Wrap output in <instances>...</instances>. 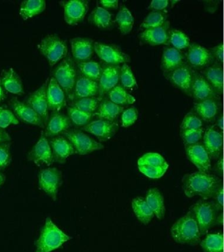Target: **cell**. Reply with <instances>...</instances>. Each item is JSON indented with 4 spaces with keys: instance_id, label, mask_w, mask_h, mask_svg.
<instances>
[{
    "instance_id": "cell-1",
    "label": "cell",
    "mask_w": 224,
    "mask_h": 252,
    "mask_svg": "<svg viewBox=\"0 0 224 252\" xmlns=\"http://www.w3.org/2000/svg\"><path fill=\"white\" fill-rule=\"evenodd\" d=\"M222 184L219 177L199 171L185 175L182 179L183 190L188 198L198 196L208 200Z\"/></svg>"
},
{
    "instance_id": "cell-2",
    "label": "cell",
    "mask_w": 224,
    "mask_h": 252,
    "mask_svg": "<svg viewBox=\"0 0 224 252\" xmlns=\"http://www.w3.org/2000/svg\"><path fill=\"white\" fill-rule=\"evenodd\" d=\"M171 236L177 243L196 245L201 241V233L193 213L190 210L174 222Z\"/></svg>"
},
{
    "instance_id": "cell-3",
    "label": "cell",
    "mask_w": 224,
    "mask_h": 252,
    "mask_svg": "<svg viewBox=\"0 0 224 252\" xmlns=\"http://www.w3.org/2000/svg\"><path fill=\"white\" fill-rule=\"evenodd\" d=\"M71 239V236L64 233L53 222L52 219L48 218L35 243V252H52Z\"/></svg>"
},
{
    "instance_id": "cell-4",
    "label": "cell",
    "mask_w": 224,
    "mask_h": 252,
    "mask_svg": "<svg viewBox=\"0 0 224 252\" xmlns=\"http://www.w3.org/2000/svg\"><path fill=\"white\" fill-rule=\"evenodd\" d=\"M78 71L76 63L71 55L68 54L54 66L52 77L56 80L65 94L67 100L71 102L74 86L77 79Z\"/></svg>"
},
{
    "instance_id": "cell-5",
    "label": "cell",
    "mask_w": 224,
    "mask_h": 252,
    "mask_svg": "<svg viewBox=\"0 0 224 252\" xmlns=\"http://www.w3.org/2000/svg\"><path fill=\"white\" fill-rule=\"evenodd\" d=\"M38 49L50 67L56 66L68 55L67 42L57 33H50L43 37Z\"/></svg>"
},
{
    "instance_id": "cell-6",
    "label": "cell",
    "mask_w": 224,
    "mask_h": 252,
    "mask_svg": "<svg viewBox=\"0 0 224 252\" xmlns=\"http://www.w3.org/2000/svg\"><path fill=\"white\" fill-rule=\"evenodd\" d=\"M190 210L195 217L202 236L207 234L208 230L216 226V218L221 212L212 201L203 199L194 203Z\"/></svg>"
},
{
    "instance_id": "cell-7",
    "label": "cell",
    "mask_w": 224,
    "mask_h": 252,
    "mask_svg": "<svg viewBox=\"0 0 224 252\" xmlns=\"http://www.w3.org/2000/svg\"><path fill=\"white\" fill-rule=\"evenodd\" d=\"M73 146L75 154L87 155L104 149V145L90 137L81 129H70L64 133Z\"/></svg>"
},
{
    "instance_id": "cell-8",
    "label": "cell",
    "mask_w": 224,
    "mask_h": 252,
    "mask_svg": "<svg viewBox=\"0 0 224 252\" xmlns=\"http://www.w3.org/2000/svg\"><path fill=\"white\" fill-rule=\"evenodd\" d=\"M94 53L105 64L121 65L131 61L130 56L115 45L95 41Z\"/></svg>"
},
{
    "instance_id": "cell-9",
    "label": "cell",
    "mask_w": 224,
    "mask_h": 252,
    "mask_svg": "<svg viewBox=\"0 0 224 252\" xmlns=\"http://www.w3.org/2000/svg\"><path fill=\"white\" fill-rule=\"evenodd\" d=\"M62 184V173L56 167L43 169L38 175V186L53 200L58 198L59 189Z\"/></svg>"
},
{
    "instance_id": "cell-10",
    "label": "cell",
    "mask_w": 224,
    "mask_h": 252,
    "mask_svg": "<svg viewBox=\"0 0 224 252\" xmlns=\"http://www.w3.org/2000/svg\"><path fill=\"white\" fill-rule=\"evenodd\" d=\"M59 3L64 9V21L70 26L81 23L89 9V1L86 0L61 1Z\"/></svg>"
},
{
    "instance_id": "cell-11",
    "label": "cell",
    "mask_w": 224,
    "mask_h": 252,
    "mask_svg": "<svg viewBox=\"0 0 224 252\" xmlns=\"http://www.w3.org/2000/svg\"><path fill=\"white\" fill-rule=\"evenodd\" d=\"M27 159L38 166H50L54 162L52 150L48 138L44 132H41L40 137L27 155Z\"/></svg>"
},
{
    "instance_id": "cell-12",
    "label": "cell",
    "mask_w": 224,
    "mask_h": 252,
    "mask_svg": "<svg viewBox=\"0 0 224 252\" xmlns=\"http://www.w3.org/2000/svg\"><path fill=\"white\" fill-rule=\"evenodd\" d=\"M188 49L186 60L193 70H203L214 63L209 49L196 43H191Z\"/></svg>"
},
{
    "instance_id": "cell-13",
    "label": "cell",
    "mask_w": 224,
    "mask_h": 252,
    "mask_svg": "<svg viewBox=\"0 0 224 252\" xmlns=\"http://www.w3.org/2000/svg\"><path fill=\"white\" fill-rule=\"evenodd\" d=\"M48 80L49 79H47L46 82L40 88L31 93L24 100L25 103L28 104L40 116L45 126L50 116L46 97V89Z\"/></svg>"
},
{
    "instance_id": "cell-14",
    "label": "cell",
    "mask_w": 224,
    "mask_h": 252,
    "mask_svg": "<svg viewBox=\"0 0 224 252\" xmlns=\"http://www.w3.org/2000/svg\"><path fill=\"white\" fill-rule=\"evenodd\" d=\"M9 106L19 121L41 128L45 127L40 116L28 104L25 103V101H21L16 96H14L9 100Z\"/></svg>"
},
{
    "instance_id": "cell-15",
    "label": "cell",
    "mask_w": 224,
    "mask_h": 252,
    "mask_svg": "<svg viewBox=\"0 0 224 252\" xmlns=\"http://www.w3.org/2000/svg\"><path fill=\"white\" fill-rule=\"evenodd\" d=\"M119 128L117 122L96 119L92 120L87 125L81 127V130L96 136L99 141H107L114 137Z\"/></svg>"
},
{
    "instance_id": "cell-16",
    "label": "cell",
    "mask_w": 224,
    "mask_h": 252,
    "mask_svg": "<svg viewBox=\"0 0 224 252\" xmlns=\"http://www.w3.org/2000/svg\"><path fill=\"white\" fill-rule=\"evenodd\" d=\"M166 78L173 86L182 91L187 95L192 96L193 69L191 68L188 63L166 74Z\"/></svg>"
},
{
    "instance_id": "cell-17",
    "label": "cell",
    "mask_w": 224,
    "mask_h": 252,
    "mask_svg": "<svg viewBox=\"0 0 224 252\" xmlns=\"http://www.w3.org/2000/svg\"><path fill=\"white\" fill-rule=\"evenodd\" d=\"M120 70L121 65H104L101 76L98 81V98L100 100L103 99L104 96L107 94L112 89L119 84Z\"/></svg>"
},
{
    "instance_id": "cell-18",
    "label": "cell",
    "mask_w": 224,
    "mask_h": 252,
    "mask_svg": "<svg viewBox=\"0 0 224 252\" xmlns=\"http://www.w3.org/2000/svg\"><path fill=\"white\" fill-rule=\"evenodd\" d=\"M203 144L210 159H218L223 153V133L215 126H210L204 132Z\"/></svg>"
},
{
    "instance_id": "cell-19",
    "label": "cell",
    "mask_w": 224,
    "mask_h": 252,
    "mask_svg": "<svg viewBox=\"0 0 224 252\" xmlns=\"http://www.w3.org/2000/svg\"><path fill=\"white\" fill-rule=\"evenodd\" d=\"M187 158L199 171L209 173L212 169L211 159L202 143L185 147Z\"/></svg>"
},
{
    "instance_id": "cell-20",
    "label": "cell",
    "mask_w": 224,
    "mask_h": 252,
    "mask_svg": "<svg viewBox=\"0 0 224 252\" xmlns=\"http://www.w3.org/2000/svg\"><path fill=\"white\" fill-rule=\"evenodd\" d=\"M94 41L87 37H75L70 39L72 57L76 63L90 61L94 53Z\"/></svg>"
},
{
    "instance_id": "cell-21",
    "label": "cell",
    "mask_w": 224,
    "mask_h": 252,
    "mask_svg": "<svg viewBox=\"0 0 224 252\" xmlns=\"http://www.w3.org/2000/svg\"><path fill=\"white\" fill-rule=\"evenodd\" d=\"M46 97L48 109L52 112H62L67 104V98L64 91L52 77L48 80Z\"/></svg>"
},
{
    "instance_id": "cell-22",
    "label": "cell",
    "mask_w": 224,
    "mask_h": 252,
    "mask_svg": "<svg viewBox=\"0 0 224 252\" xmlns=\"http://www.w3.org/2000/svg\"><path fill=\"white\" fill-rule=\"evenodd\" d=\"M72 126L67 115L62 112H52L45 126L44 134L48 139L62 135L70 129Z\"/></svg>"
},
{
    "instance_id": "cell-23",
    "label": "cell",
    "mask_w": 224,
    "mask_h": 252,
    "mask_svg": "<svg viewBox=\"0 0 224 252\" xmlns=\"http://www.w3.org/2000/svg\"><path fill=\"white\" fill-rule=\"evenodd\" d=\"M54 162L64 163L70 156L75 154L73 146L64 135L49 138Z\"/></svg>"
},
{
    "instance_id": "cell-24",
    "label": "cell",
    "mask_w": 224,
    "mask_h": 252,
    "mask_svg": "<svg viewBox=\"0 0 224 252\" xmlns=\"http://www.w3.org/2000/svg\"><path fill=\"white\" fill-rule=\"evenodd\" d=\"M170 30V21L154 29L145 30L139 34V38L145 44L155 45H168L169 32Z\"/></svg>"
},
{
    "instance_id": "cell-25",
    "label": "cell",
    "mask_w": 224,
    "mask_h": 252,
    "mask_svg": "<svg viewBox=\"0 0 224 252\" xmlns=\"http://www.w3.org/2000/svg\"><path fill=\"white\" fill-rule=\"evenodd\" d=\"M192 96L194 101L208 99V98H218L213 88L198 70H193V78L192 86Z\"/></svg>"
},
{
    "instance_id": "cell-26",
    "label": "cell",
    "mask_w": 224,
    "mask_h": 252,
    "mask_svg": "<svg viewBox=\"0 0 224 252\" xmlns=\"http://www.w3.org/2000/svg\"><path fill=\"white\" fill-rule=\"evenodd\" d=\"M0 84L5 92L23 95L25 94L24 84L21 77L13 68L4 69L0 74Z\"/></svg>"
},
{
    "instance_id": "cell-27",
    "label": "cell",
    "mask_w": 224,
    "mask_h": 252,
    "mask_svg": "<svg viewBox=\"0 0 224 252\" xmlns=\"http://www.w3.org/2000/svg\"><path fill=\"white\" fill-rule=\"evenodd\" d=\"M186 57L182 51L174 47L167 46L163 51L160 68L165 75L186 64Z\"/></svg>"
},
{
    "instance_id": "cell-28",
    "label": "cell",
    "mask_w": 224,
    "mask_h": 252,
    "mask_svg": "<svg viewBox=\"0 0 224 252\" xmlns=\"http://www.w3.org/2000/svg\"><path fill=\"white\" fill-rule=\"evenodd\" d=\"M218 98H208L200 101L194 102L193 110L202 122H212L215 120L220 110Z\"/></svg>"
},
{
    "instance_id": "cell-29",
    "label": "cell",
    "mask_w": 224,
    "mask_h": 252,
    "mask_svg": "<svg viewBox=\"0 0 224 252\" xmlns=\"http://www.w3.org/2000/svg\"><path fill=\"white\" fill-rule=\"evenodd\" d=\"M98 94H99L98 82L86 78L78 72L75 86H74L72 100L82 98L94 97V96H98Z\"/></svg>"
},
{
    "instance_id": "cell-30",
    "label": "cell",
    "mask_w": 224,
    "mask_h": 252,
    "mask_svg": "<svg viewBox=\"0 0 224 252\" xmlns=\"http://www.w3.org/2000/svg\"><path fill=\"white\" fill-rule=\"evenodd\" d=\"M201 74L213 88L217 96L222 95L224 90L223 65L214 63L204 68Z\"/></svg>"
},
{
    "instance_id": "cell-31",
    "label": "cell",
    "mask_w": 224,
    "mask_h": 252,
    "mask_svg": "<svg viewBox=\"0 0 224 252\" xmlns=\"http://www.w3.org/2000/svg\"><path fill=\"white\" fill-rule=\"evenodd\" d=\"M125 110V107L117 105L108 98L100 100L97 111L94 114V117L97 119L116 122L120 114Z\"/></svg>"
},
{
    "instance_id": "cell-32",
    "label": "cell",
    "mask_w": 224,
    "mask_h": 252,
    "mask_svg": "<svg viewBox=\"0 0 224 252\" xmlns=\"http://www.w3.org/2000/svg\"><path fill=\"white\" fill-rule=\"evenodd\" d=\"M145 198L154 216L159 220H163L166 215V207L162 193L158 189H150Z\"/></svg>"
},
{
    "instance_id": "cell-33",
    "label": "cell",
    "mask_w": 224,
    "mask_h": 252,
    "mask_svg": "<svg viewBox=\"0 0 224 252\" xmlns=\"http://www.w3.org/2000/svg\"><path fill=\"white\" fill-rule=\"evenodd\" d=\"M88 22L101 30L111 29L113 26V15L101 6H97L88 16Z\"/></svg>"
},
{
    "instance_id": "cell-34",
    "label": "cell",
    "mask_w": 224,
    "mask_h": 252,
    "mask_svg": "<svg viewBox=\"0 0 224 252\" xmlns=\"http://www.w3.org/2000/svg\"><path fill=\"white\" fill-rule=\"evenodd\" d=\"M46 9L45 0H25L21 2L19 15L25 21L40 15Z\"/></svg>"
},
{
    "instance_id": "cell-35",
    "label": "cell",
    "mask_w": 224,
    "mask_h": 252,
    "mask_svg": "<svg viewBox=\"0 0 224 252\" xmlns=\"http://www.w3.org/2000/svg\"><path fill=\"white\" fill-rule=\"evenodd\" d=\"M115 23L123 35L129 34L132 31L134 18L130 10L123 4L120 6L119 11L116 15Z\"/></svg>"
},
{
    "instance_id": "cell-36",
    "label": "cell",
    "mask_w": 224,
    "mask_h": 252,
    "mask_svg": "<svg viewBox=\"0 0 224 252\" xmlns=\"http://www.w3.org/2000/svg\"><path fill=\"white\" fill-rule=\"evenodd\" d=\"M131 207L137 220L144 224H148L155 216L143 197H136L131 202Z\"/></svg>"
},
{
    "instance_id": "cell-37",
    "label": "cell",
    "mask_w": 224,
    "mask_h": 252,
    "mask_svg": "<svg viewBox=\"0 0 224 252\" xmlns=\"http://www.w3.org/2000/svg\"><path fill=\"white\" fill-rule=\"evenodd\" d=\"M78 72L90 80L98 82L101 76L103 66L94 61L76 63Z\"/></svg>"
},
{
    "instance_id": "cell-38",
    "label": "cell",
    "mask_w": 224,
    "mask_h": 252,
    "mask_svg": "<svg viewBox=\"0 0 224 252\" xmlns=\"http://www.w3.org/2000/svg\"><path fill=\"white\" fill-rule=\"evenodd\" d=\"M108 99L117 104V105L124 106L133 104L136 99L134 96L129 94L125 88H123L121 85L112 89L107 94Z\"/></svg>"
},
{
    "instance_id": "cell-39",
    "label": "cell",
    "mask_w": 224,
    "mask_h": 252,
    "mask_svg": "<svg viewBox=\"0 0 224 252\" xmlns=\"http://www.w3.org/2000/svg\"><path fill=\"white\" fill-rule=\"evenodd\" d=\"M203 252H224V236L222 232L208 234L200 242Z\"/></svg>"
},
{
    "instance_id": "cell-40",
    "label": "cell",
    "mask_w": 224,
    "mask_h": 252,
    "mask_svg": "<svg viewBox=\"0 0 224 252\" xmlns=\"http://www.w3.org/2000/svg\"><path fill=\"white\" fill-rule=\"evenodd\" d=\"M168 14L166 11H152L146 16L140 26L143 31L154 29L164 25L168 20Z\"/></svg>"
},
{
    "instance_id": "cell-41",
    "label": "cell",
    "mask_w": 224,
    "mask_h": 252,
    "mask_svg": "<svg viewBox=\"0 0 224 252\" xmlns=\"http://www.w3.org/2000/svg\"><path fill=\"white\" fill-rule=\"evenodd\" d=\"M66 110H67L66 115L71 122L72 125L75 126L76 127H84L89 124L94 118V114L87 113L72 106H67Z\"/></svg>"
},
{
    "instance_id": "cell-42",
    "label": "cell",
    "mask_w": 224,
    "mask_h": 252,
    "mask_svg": "<svg viewBox=\"0 0 224 252\" xmlns=\"http://www.w3.org/2000/svg\"><path fill=\"white\" fill-rule=\"evenodd\" d=\"M190 43V37L184 32L178 29L170 30L168 45L182 51L188 49Z\"/></svg>"
},
{
    "instance_id": "cell-43",
    "label": "cell",
    "mask_w": 224,
    "mask_h": 252,
    "mask_svg": "<svg viewBox=\"0 0 224 252\" xmlns=\"http://www.w3.org/2000/svg\"><path fill=\"white\" fill-rule=\"evenodd\" d=\"M120 83V85L126 90H132L137 88V82L135 75L131 67L127 63L121 66Z\"/></svg>"
},
{
    "instance_id": "cell-44",
    "label": "cell",
    "mask_w": 224,
    "mask_h": 252,
    "mask_svg": "<svg viewBox=\"0 0 224 252\" xmlns=\"http://www.w3.org/2000/svg\"><path fill=\"white\" fill-rule=\"evenodd\" d=\"M100 100H101L97 96L82 98L72 100V102H70L68 106H72L87 113L94 114L97 111Z\"/></svg>"
},
{
    "instance_id": "cell-45",
    "label": "cell",
    "mask_w": 224,
    "mask_h": 252,
    "mask_svg": "<svg viewBox=\"0 0 224 252\" xmlns=\"http://www.w3.org/2000/svg\"><path fill=\"white\" fill-rule=\"evenodd\" d=\"M203 127V122L200 119L195 112H188L184 116L180 125V131L185 130L198 129Z\"/></svg>"
},
{
    "instance_id": "cell-46",
    "label": "cell",
    "mask_w": 224,
    "mask_h": 252,
    "mask_svg": "<svg viewBox=\"0 0 224 252\" xmlns=\"http://www.w3.org/2000/svg\"><path fill=\"white\" fill-rule=\"evenodd\" d=\"M164 158L157 153H147L139 158L137 161L138 165H150V166H162L167 164Z\"/></svg>"
},
{
    "instance_id": "cell-47",
    "label": "cell",
    "mask_w": 224,
    "mask_h": 252,
    "mask_svg": "<svg viewBox=\"0 0 224 252\" xmlns=\"http://www.w3.org/2000/svg\"><path fill=\"white\" fill-rule=\"evenodd\" d=\"M204 132L203 127L198 129L185 130L181 131V137L184 142L185 147L199 143L203 137Z\"/></svg>"
},
{
    "instance_id": "cell-48",
    "label": "cell",
    "mask_w": 224,
    "mask_h": 252,
    "mask_svg": "<svg viewBox=\"0 0 224 252\" xmlns=\"http://www.w3.org/2000/svg\"><path fill=\"white\" fill-rule=\"evenodd\" d=\"M169 167L168 163L162 166H150V165H138L139 171L150 179H160L166 173Z\"/></svg>"
},
{
    "instance_id": "cell-49",
    "label": "cell",
    "mask_w": 224,
    "mask_h": 252,
    "mask_svg": "<svg viewBox=\"0 0 224 252\" xmlns=\"http://www.w3.org/2000/svg\"><path fill=\"white\" fill-rule=\"evenodd\" d=\"M19 121L10 108L0 106V128L6 129L11 125H18Z\"/></svg>"
},
{
    "instance_id": "cell-50",
    "label": "cell",
    "mask_w": 224,
    "mask_h": 252,
    "mask_svg": "<svg viewBox=\"0 0 224 252\" xmlns=\"http://www.w3.org/2000/svg\"><path fill=\"white\" fill-rule=\"evenodd\" d=\"M138 116V110L134 106L124 110L121 115L122 127L126 128L130 127L136 122Z\"/></svg>"
},
{
    "instance_id": "cell-51",
    "label": "cell",
    "mask_w": 224,
    "mask_h": 252,
    "mask_svg": "<svg viewBox=\"0 0 224 252\" xmlns=\"http://www.w3.org/2000/svg\"><path fill=\"white\" fill-rule=\"evenodd\" d=\"M11 147V142L0 144V170L8 167L12 161Z\"/></svg>"
},
{
    "instance_id": "cell-52",
    "label": "cell",
    "mask_w": 224,
    "mask_h": 252,
    "mask_svg": "<svg viewBox=\"0 0 224 252\" xmlns=\"http://www.w3.org/2000/svg\"><path fill=\"white\" fill-rule=\"evenodd\" d=\"M212 56L213 57L214 63H218L223 65L224 63V44L223 43H220L209 49Z\"/></svg>"
},
{
    "instance_id": "cell-53",
    "label": "cell",
    "mask_w": 224,
    "mask_h": 252,
    "mask_svg": "<svg viewBox=\"0 0 224 252\" xmlns=\"http://www.w3.org/2000/svg\"><path fill=\"white\" fill-rule=\"evenodd\" d=\"M212 202L216 204V206L219 209L220 212H223L224 208V186L223 183L219 187L217 190L214 192L213 196L212 198Z\"/></svg>"
},
{
    "instance_id": "cell-54",
    "label": "cell",
    "mask_w": 224,
    "mask_h": 252,
    "mask_svg": "<svg viewBox=\"0 0 224 252\" xmlns=\"http://www.w3.org/2000/svg\"><path fill=\"white\" fill-rule=\"evenodd\" d=\"M170 1L168 0H153L149 6L152 11H164L168 7Z\"/></svg>"
},
{
    "instance_id": "cell-55",
    "label": "cell",
    "mask_w": 224,
    "mask_h": 252,
    "mask_svg": "<svg viewBox=\"0 0 224 252\" xmlns=\"http://www.w3.org/2000/svg\"><path fill=\"white\" fill-rule=\"evenodd\" d=\"M100 6L105 9H117L119 7V1L118 0H102L99 1Z\"/></svg>"
},
{
    "instance_id": "cell-56",
    "label": "cell",
    "mask_w": 224,
    "mask_h": 252,
    "mask_svg": "<svg viewBox=\"0 0 224 252\" xmlns=\"http://www.w3.org/2000/svg\"><path fill=\"white\" fill-rule=\"evenodd\" d=\"M214 170H215L216 172L217 173L218 175L222 177L224 171L223 155L218 159L217 163H216L215 167H214Z\"/></svg>"
},
{
    "instance_id": "cell-57",
    "label": "cell",
    "mask_w": 224,
    "mask_h": 252,
    "mask_svg": "<svg viewBox=\"0 0 224 252\" xmlns=\"http://www.w3.org/2000/svg\"><path fill=\"white\" fill-rule=\"evenodd\" d=\"M11 141V136L7 133L6 130L2 129V128H0V144Z\"/></svg>"
},
{
    "instance_id": "cell-58",
    "label": "cell",
    "mask_w": 224,
    "mask_h": 252,
    "mask_svg": "<svg viewBox=\"0 0 224 252\" xmlns=\"http://www.w3.org/2000/svg\"><path fill=\"white\" fill-rule=\"evenodd\" d=\"M204 3H205V5L204 6H205L206 11L210 12V13H213L216 11V9H217L218 4L219 2L207 1H204Z\"/></svg>"
},
{
    "instance_id": "cell-59",
    "label": "cell",
    "mask_w": 224,
    "mask_h": 252,
    "mask_svg": "<svg viewBox=\"0 0 224 252\" xmlns=\"http://www.w3.org/2000/svg\"><path fill=\"white\" fill-rule=\"evenodd\" d=\"M216 125L218 126V129L220 130V131L223 133V129H224V116L223 114H221L218 117L217 120V124Z\"/></svg>"
},
{
    "instance_id": "cell-60",
    "label": "cell",
    "mask_w": 224,
    "mask_h": 252,
    "mask_svg": "<svg viewBox=\"0 0 224 252\" xmlns=\"http://www.w3.org/2000/svg\"><path fill=\"white\" fill-rule=\"evenodd\" d=\"M224 222L223 212L219 213L216 220V225L222 226Z\"/></svg>"
},
{
    "instance_id": "cell-61",
    "label": "cell",
    "mask_w": 224,
    "mask_h": 252,
    "mask_svg": "<svg viewBox=\"0 0 224 252\" xmlns=\"http://www.w3.org/2000/svg\"><path fill=\"white\" fill-rule=\"evenodd\" d=\"M5 98H6L5 92L4 90H3L2 87H1V84H0V102H2Z\"/></svg>"
},
{
    "instance_id": "cell-62",
    "label": "cell",
    "mask_w": 224,
    "mask_h": 252,
    "mask_svg": "<svg viewBox=\"0 0 224 252\" xmlns=\"http://www.w3.org/2000/svg\"><path fill=\"white\" fill-rule=\"evenodd\" d=\"M5 180H6V177H5V175L0 171V187L4 184Z\"/></svg>"
}]
</instances>
